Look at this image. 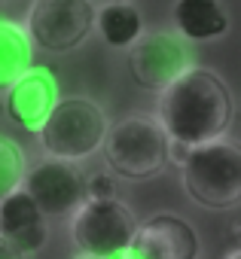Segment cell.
<instances>
[{
	"label": "cell",
	"mask_w": 241,
	"mask_h": 259,
	"mask_svg": "<svg viewBox=\"0 0 241 259\" xmlns=\"http://www.w3.org/2000/svg\"><path fill=\"white\" fill-rule=\"evenodd\" d=\"M235 116L232 89L208 67L189 64L171 85L159 92V125L168 141L198 147L226 138Z\"/></svg>",
	"instance_id": "1"
},
{
	"label": "cell",
	"mask_w": 241,
	"mask_h": 259,
	"mask_svg": "<svg viewBox=\"0 0 241 259\" xmlns=\"http://www.w3.org/2000/svg\"><path fill=\"white\" fill-rule=\"evenodd\" d=\"M101 150L110 171L126 180H153L168 168V135L147 113H129L107 125Z\"/></svg>",
	"instance_id": "2"
},
{
	"label": "cell",
	"mask_w": 241,
	"mask_h": 259,
	"mask_svg": "<svg viewBox=\"0 0 241 259\" xmlns=\"http://www.w3.org/2000/svg\"><path fill=\"white\" fill-rule=\"evenodd\" d=\"M186 195L208 210H232L241 201V150L226 141L189 147L180 162Z\"/></svg>",
	"instance_id": "3"
},
{
	"label": "cell",
	"mask_w": 241,
	"mask_h": 259,
	"mask_svg": "<svg viewBox=\"0 0 241 259\" xmlns=\"http://www.w3.org/2000/svg\"><path fill=\"white\" fill-rule=\"evenodd\" d=\"M107 113L92 98H58L46 122L37 128L40 147L49 159L83 162L95 156L107 135Z\"/></svg>",
	"instance_id": "4"
},
{
	"label": "cell",
	"mask_w": 241,
	"mask_h": 259,
	"mask_svg": "<svg viewBox=\"0 0 241 259\" xmlns=\"http://www.w3.org/2000/svg\"><path fill=\"white\" fill-rule=\"evenodd\" d=\"M138 229V220L132 207L119 198L110 201H89L83 198L73 210L70 238L79 253H89L95 259H107L116 253H126L129 241Z\"/></svg>",
	"instance_id": "5"
},
{
	"label": "cell",
	"mask_w": 241,
	"mask_h": 259,
	"mask_svg": "<svg viewBox=\"0 0 241 259\" xmlns=\"http://www.w3.org/2000/svg\"><path fill=\"white\" fill-rule=\"evenodd\" d=\"M92 28H95L92 0H34L25 22L31 43L52 55H64L83 46Z\"/></svg>",
	"instance_id": "6"
},
{
	"label": "cell",
	"mask_w": 241,
	"mask_h": 259,
	"mask_svg": "<svg viewBox=\"0 0 241 259\" xmlns=\"http://www.w3.org/2000/svg\"><path fill=\"white\" fill-rule=\"evenodd\" d=\"M189 67L186 40L174 31L141 34L129 46V73L144 92H162Z\"/></svg>",
	"instance_id": "7"
},
{
	"label": "cell",
	"mask_w": 241,
	"mask_h": 259,
	"mask_svg": "<svg viewBox=\"0 0 241 259\" xmlns=\"http://www.w3.org/2000/svg\"><path fill=\"white\" fill-rule=\"evenodd\" d=\"M126 253L129 259H198L202 238L183 217L156 213L135 229Z\"/></svg>",
	"instance_id": "8"
},
{
	"label": "cell",
	"mask_w": 241,
	"mask_h": 259,
	"mask_svg": "<svg viewBox=\"0 0 241 259\" xmlns=\"http://www.w3.org/2000/svg\"><path fill=\"white\" fill-rule=\"evenodd\" d=\"M22 189L34 198L43 217H67L83 201V174L73 162L46 156L40 165L25 171Z\"/></svg>",
	"instance_id": "9"
},
{
	"label": "cell",
	"mask_w": 241,
	"mask_h": 259,
	"mask_svg": "<svg viewBox=\"0 0 241 259\" xmlns=\"http://www.w3.org/2000/svg\"><path fill=\"white\" fill-rule=\"evenodd\" d=\"M58 98H61L58 76L49 67H31L7 89L4 113L13 125L22 128V132L37 135V128L46 122V116L52 113Z\"/></svg>",
	"instance_id": "10"
},
{
	"label": "cell",
	"mask_w": 241,
	"mask_h": 259,
	"mask_svg": "<svg viewBox=\"0 0 241 259\" xmlns=\"http://www.w3.org/2000/svg\"><path fill=\"white\" fill-rule=\"evenodd\" d=\"M0 238H7L19 256H34L49 241L46 217L22 186L0 198Z\"/></svg>",
	"instance_id": "11"
},
{
	"label": "cell",
	"mask_w": 241,
	"mask_h": 259,
	"mask_svg": "<svg viewBox=\"0 0 241 259\" xmlns=\"http://www.w3.org/2000/svg\"><path fill=\"white\" fill-rule=\"evenodd\" d=\"M171 19L174 34L192 43H211L226 37L229 31V13L223 0H174Z\"/></svg>",
	"instance_id": "12"
},
{
	"label": "cell",
	"mask_w": 241,
	"mask_h": 259,
	"mask_svg": "<svg viewBox=\"0 0 241 259\" xmlns=\"http://www.w3.org/2000/svg\"><path fill=\"white\" fill-rule=\"evenodd\" d=\"M31 67H34V43L28 31L13 19H0V92H7Z\"/></svg>",
	"instance_id": "13"
},
{
	"label": "cell",
	"mask_w": 241,
	"mask_h": 259,
	"mask_svg": "<svg viewBox=\"0 0 241 259\" xmlns=\"http://www.w3.org/2000/svg\"><path fill=\"white\" fill-rule=\"evenodd\" d=\"M95 28L101 40L113 49H129L141 34H144V19L141 13L129 4H104L95 13Z\"/></svg>",
	"instance_id": "14"
},
{
	"label": "cell",
	"mask_w": 241,
	"mask_h": 259,
	"mask_svg": "<svg viewBox=\"0 0 241 259\" xmlns=\"http://www.w3.org/2000/svg\"><path fill=\"white\" fill-rule=\"evenodd\" d=\"M25 171H28V153L22 150V144L0 135V198L22 186Z\"/></svg>",
	"instance_id": "15"
},
{
	"label": "cell",
	"mask_w": 241,
	"mask_h": 259,
	"mask_svg": "<svg viewBox=\"0 0 241 259\" xmlns=\"http://www.w3.org/2000/svg\"><path fill=\"white\" fill-rule=\"evenodd\" d=\"M83 198L89 201H110V198H119V183L113 174L107 171H95L89 177H83Z\"/></svg>",
	"instance_id": "16"
},
{
	"label": "cell",
	"mask_w": 241,
	"mask_h": 259,
	"mask_svg": "<svg viewBox=\"0 0 241 259\" xmlns=\"http://www.w3.org/2000/svg\"><path fill=\"white\" fill-rule=\"evenodd\" d=\"M0 259H25V256H19V253L10 247V241H7V238H0Z\"/></svg>",
	"instance_id": "17"
},
{
	"label": "cell",
	"mask_w": 241,
	"mask_h": 259,
	"mask_svg": "<svg viewBox=\"0 0 241 259\" xmlns=\"http://www.w3.org/2000/svg\"><path fill=\"white\" fill-rule=\"evenodd\" d=\"M226 259H241V253H238V247H232V250L226 253Z\"/></svg>",
	"instance_id": "18"
},
{
	"label": "cell",
	"mask_w": 241,
	"mask_h": 259,
	"mask_svg": "<svg viewBox=\"0 0 241 259\" xmlns=\"http://www.w3.org/2000/svg\"><path fill=\"white\" fill-rule=\"evenodd\" d=\"M107 259H129V253H116V256H107Z\"/></svg>",
	"instance_id": "19"
},
{
	"label": "cell",
	"mask_w": 241,
	"mask_h": 259,
	"mask_svg": "<svg viewBox=\"0 0 241 259\" xmlns=\"http://www.w3.org/2000/svg\"><path fill=\"white\" fill-rule=\"evenodd\" d=\"M73 259H95V256H89V253H76Z\"/></svg>",
	"instance_id": "20"
},
{
	"label": "cell",
	"mask_w": 241,
	"mask_h": 259,
	"mask_svg": "<svg viewBox=\"0 0 241 259\" xmlns=\"http://www.w3.org/2000/svg\"><path fill=\"white\" fill-rule=\"evenodd\" d=\"M101 4H129V0H101Z\"/></svg>",
	"instance_id": "21"
},
{
	"label": "cell",
	"mask_w": 241,
	"mask_h": 259,
	"mask_svg": "<svg viewBox=\"0 0 241 259\" xmlns=\"http://www.w3.org/2000/svg\"><path fill=\"white\" fill-rule=\"evenodd\" d=\"M0 4H7V0H0Z\"/></svg>",
	"instance_id": "22"
}]
</instances>
